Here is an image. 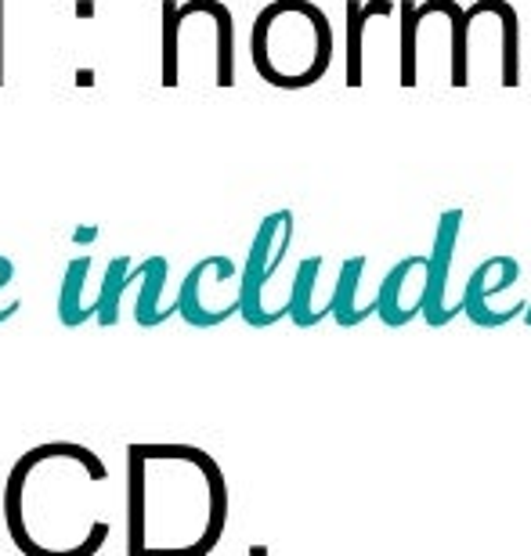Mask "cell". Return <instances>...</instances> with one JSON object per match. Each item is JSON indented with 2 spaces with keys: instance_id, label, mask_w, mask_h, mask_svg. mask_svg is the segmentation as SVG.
<instances>
[{
  "instance_id": "6da1fadb",
  "label": "cell",
  "mask_w": 531,
  "mask_h": 556,
  "mask_svg": "<svg viewBox=\"0 0 531 556\" xmlns=\"http://www.w3.org/2000/svg\"><path fill=\"white\" fill-rule=\"evenodd\" d=\"M228 525V481L192 444H127V556H210Z\"/></svg>"
},
{
  "instance_id": "7a4b0ae2",
  "label": "cell",
  "mask_w": 531,
  "mask_h": 556,
  "mask_svg": "<svg viewBox=\"0 0 531 556\" xmlns=\"http://www.w3.org/2000/svg\"><path fill=\"white\" fill-rule=\"evenodd\" d=\"M250 59L264 84L304 91L329 73L333 26L312 0H271L250 29Z\"/></svg>"
},
{
  "instance_id": "3957f363",
  "label": "cell",
  "mask_w": 531,
  "mask_h": 556,
  "mask_svg": "<svg viewBox=\"0 0 531 556\" xmlns=\"http://www.w3.org/2000/svg\"><path fill=\"white\" fill-rule=\"evenodd\" d=\"M293 214L290 210H275L261 220L257 236H253V247H250V257H246V268L239 275V315L246 318V326L253 329H268L275 321L290 318L286 311H271L264 304V286L271 282L275 271L282 268L286 253H290V242H293Z\"/></svg>"
},
{
  "instance_id": "277c9868",
  "label": "cell",
  "mask_w": 531,
  "mask_h": 556,
  "mask_svg": "<svg viewBox=\"0 0 531 556\" xmlns=\"http://www.w3.org/2000/svg\"><path fill=\"white\" fill-rule=\"evenodd\" d=\"M459 228H463V210H445V214L438 217L434 250H430V268H427V304H423V318H427L430 329L448 326L452 318L463 315V304H448L445 300L452 257H456V242H459Z\"/></svg>"
},
{
  "instance_id": "5b68a950",
  "label": "cell",
  "mask_w": 531,
  "mask_h": 556,
  "mask_svg": "<svg viewBox=\"0 0 531 556\" xmlns=\"http://www.w3.org/2000/svg\"><path fill=\"white\" fill-rule=\"evenodd\" d=\"M427 268H430V257H402L391 271L383 275L380 293H376V300H380L383 326L402 329L416 315H423L427 282H416V278H423Z\"/></svg>"
},
{
  "instance_id": "8992f818",
  "label": "cell",
  "mask_w": 531,
  "mask_h": 556,
  "mask_svg": "<svg viewBox=\"0 0 531 556\" xmlns=\"http://www.w3.org/2000/svg\"><path fill=\"white\" fill-rule=\"evenodd\" d=\"M481 15H495L500 18V40H503V59H500V84L503 87H517L521 84V26H517V11L506 0H478L473 8H467V18H481Z\"/></svg>"
},
{
  "instance_id": "52a82bcc",
  "label": "cell",
  "mask_w": 531,
  "mask_h": 556,
  "mask_svg": "<svg viewBox=\"0 0 531 556\" xmlns=\"http://www.w3.org/2000/svg\"><path fill=\"white\" fill-rule=\"evenodd\" d=\"M188 15H210L217 26V87H236V18L220 0H188L181 4V18Z\"/></svg>"
},
{
  "instance_id": "ba28073f",
  "label": "cell",
  "mask_w": 531,
  "mask_h": 556,
  "mask_svg": "<svg viewBox=\"0 0 531 556\" xmlns=\"http://www.w3.org/2000/svg\"><path fill=\"white\" fill-rule=\"evenodd\" d=\"M419 15H445L452 29V87H470V18L456 0H423Z\"/></svg>"
},
{
  "instance_id": "9c48e42d",
  "label": "cell",
  "mask_w": 531,
  "mask_h": 556,
  "mask_svg": "<svg viewBox=\"0 0 531 556\" xmlns=\"http://www.w3.org/2000/svg\"><path fill=\"white\" fill-rule=\"evenodd\" d=\"M362 271H365V257H347L344 268H340V282L333 289V296H329V307H333V318H337L340 329H354V326H362L369 315H380V300H372V304H365V307L354 304Z\"/></svg>"
},
{
  "instance_id": "30bf717a",
  "label": "cell",
  "mask_w": 531,
  "mask_h": 556,
  "mask_svg": "<svg viewBox=\"0 0 531 556\" xmlns=\"http://www.w3.org/2000/svg\"><path fill=\"white\" fill-rule=\"evenodd\" d=\"M135 271L146 278V286H141V293H138L135 318H138L141 329H156L170 315H177V304L167 307V311H160V293H163V282H167L170 264H167V257H149V261H141Z\"/></svg>"
},
{
  "instance_id": "8fae6325",
  "label": "cell",
  "mask_w": 531,
  "mask_h": 556,
  "mask_svg": "<svg viewBox=\"0 0 531 556\" xmlns=\"http://www.w3.org/2000/svg\"><path fill=\"white\" fill-rule=\"evenodd\" d=\"M87 271H91V257H76L69 261V268H65V278H62V296H59V318L65 329H80L84 321L98 318L94 304L84 307V282H87Z\"/></svg>"
},
{
  "instance_id": "7c38bea8",
  "label": "cell",
  "mask_w": 531,
  "mask_h": 556,
  "mask_svg": "<svg viewBox=\"0 0 531 556\" xmlns=\"http://www.w3.org/2000/svg\"><path fill=\"white\" fill-rule=\"evenodd\" d=\"M217 261L220 257H203L192 271L181 278V293H177V315H181L192 329H214V326L225 321L220 315H210V311L199 304V286H203V275L214 271Z\"/></svg>"
},
{
  "instance_id": "4fadbf2b",
  "label": "cell",
  "mask_w": 531,
  "mask_h": 556,
  "mask_svg": "<svg viewBox=\"0 0 531 556\" xmlns=\"http://www.w3.org/2000/svg\"><path fill=\"white\" fill-rule=\"evenodd\" d=\"M318 271H323V257H307L301 261L293 278V289H290V318L296 329H315L318 321V311L312 307V293H315V282H318Z\"/></svg>"
},
{
  "instance_id": "5bb4252c",
  "label": "cell",
  "mask_w": 531,
  "mask_h": 556,
  "mask_svg": "<svg viewBox=\"0 0 531 556\" xmlns=\"http://www.w3.org/2000/svg\"><path fill=\"white\" fill-rule=\"evenodd\" d=\"M130 257H113L109 261V271L102 278V293H98L94 300V311H98V326L109 329V326H116L119 321V296H124V289L135 282L130 278Z\"/></svg>"
},
{
  "instance_id": "9a60e30c",
  "label": "cell",
  "mask_w": 531,
  "mask_h": 556,
  "mask_svg": "<svg viewBox=\"0 0 531 556\" xmlns=\"http://www.w3.org/2000/svg\"><path fill=\"white\" fill-rule=\"evenodd\" d=\"M397 15H402V29H397V40H402V65H397V84L402 87H416L419 84V65H416V43H419V26H423V15H419V4L413 0H402L397 4Z\"/></svg>"
},
{
  "instance_id": "2e32d148",
  "label": "cell",
  "mask_w": 531,
  "mask_h": 556,
  "mask_svg": "<svg viewBox=\"0 0 531 556\" xmlns=\"http://www.w3.org/2000/svg\"><path fill=\"white\" fill-rule=\"evenodd\" d=\"M347 87H362L365 84V70H362V54H365V26H369V11H365L362 0H347Z\"/></svg>"
},
{
  "instance_id": "e0dca14e",
  "label": "cell",
  "mask_w": 531,
  "mask_h": 556,
  "mask_svg": "<svg viewBox=\"0 0 531 556\" xmlns=\"http://www.w3.org/2000/svg\"><path fill=\"white\" fill-rule=\"evenodd\" d=\"M181 8L174 0H163V87H177V33H181Z\"/></svg>"
},
{
  "instance_id": "ac0fdd59",
  "label": "cell",
  "mask_w": 531,
  "mask_h": 556,
  "mask_svg": "<svg viewBox=\"0 0 531 556\" xmlns=\"http://www.w3.org/2000/svg\"><path fill=\"white\" fill-rule=\"evenodd\" d=\"M11 278H15V268H11V261L8 257H0V289L11 286ZM22 311V300H11L8 307H0V326H4L8 318H15Z\"/></svg>"
},
{
  "instance_id": "d6986e66",
  "label": "cell",
  "mask_w": 531,
  "mask_h": 556,
  "mask_svg": "<svg viewBox=\"0 0 531 556\" xmlns=\"http://www.w3.org/2000/svg\"><path fill=\"white\" fill-rule=\"evenodd\" d=\"M94 239H98V228H91V225H87V228H76V231H73V242H76V247H91Z\"/></svg>"
},
{
  "instance_id": "ffe728a7",
  "label": "cell",
  "mask_w": 531,
  "mask_h": 556,
  "mask_svg": "<svg viewBox=\"0 0 531 556\" xmlns=\"http://www.w3.org/2000/svg\"><path fill=\"white\" fill-rule=\"evenodd\" d=\"M0 84H4V0H0Z\"/></svg>"
},
{
  "instance_id": "44dd1931",
  "label": "cell",
  "mask_w": 531,
  "mask_h": 556,
  "mask_svg": "<svg viewBox=\"0 0 531 556\" xmlns=\"http://www.w3.org/2000/svg\"><path fill=\"white\" fill-rule=\"evenodd\" d=\"M528 321H531V307H528Z\"/></svg>"
}]
</instances>
